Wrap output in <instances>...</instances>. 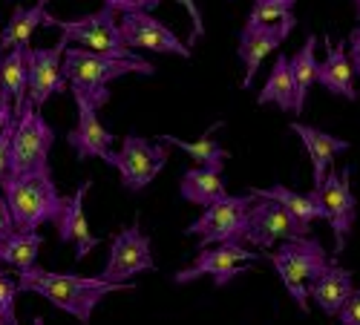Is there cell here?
I'll return each instance as SVG.
<instances>
[{"mask_svg": "<svg viewBox=\"0 0 360 325\" xmlns=\"http://www.w3.org/2000/svg\"><path fill=\"white\" fill-rule=\"evenodd\" d=\"M147 271H156V262H153V248H150V239L141 233L139 222L118 230L110 242V256L107 265L101 271L104 282H118V285H127L133 277L147 274Z\"/></svg>", "mask_w": 360, "mask_h": 325, "instance_id": "cell-13", "label": "cell"}, {"mask_svg": "<svg viewBox=\"0 0 360 325\" xmlns=\"http://www.w3.org/2000/svg\"><path fill=\"white\" fill-rule=\"evenodd\" d=\"M352 4H354V9H357V18H360V0H352Z\"/></svg>", "mask_w": 360, "mask_h": 325, "instance_id": "cell-38", "label": "cell"}, {"mask_svg": "<svg viewBox=\"0 0 360 325\" xmlns=\"http://www.w3.org/2000/svg\"><path fill=\"white\" fill-rule=\"evenodd\" d=\"M291 133H297V138L303 141L306 153H309L314 187L326 179V173L335 167V159L343 156L349 147H352L346 138H338V135H332V133H323L320 127H309V124H300V121L291 124Z\"/></svg>", "mask_w": 360, "mask_h": 325, "instance_id": "cell-18", "label": "cell"}, {"mask_svg": "<svg viewBox=\"0 0 360 325\" xmlns=\"http://www.w3.org/2000/svg\"><path fill=\"white\" fill-rule=\"evenodd\" d=\"M297 0H254L245 23H280L294 15Z\"/></svg>", "mask_w": 360, "mask_h": 325, "instance_id": "cell-29", "label": "cell"}, {"mask_svg": "<svg viewBox=\"0 0 360 325\" xmlns=\"http://www.w3.org/2000/svg\"><path fill=\"white\" fill-rule=\"evenodd\" d=\"M12 233H15V222H12V213H9V208H6L4 193H0V242L9 239Z\"/></svg>", "mask_w": 360, "mask_h": 325, "instance_id": "cell-37", "label": "cell"}, {"mask_svg": "<svg viewBox=\"0 0 360 325\" xmlns=\"http://www.w3.org/2000/svg\"><path fill=\"white\" fill-rule=\"evenodd\" d=\"M257 104H274L283 112L297 115V95H294V78H291V58L285 52L277 55V61L268 72L262 90L257 95Z\"/></svg>", "mask_w": 360, "mask_h": 325, "instance_id": "cell-24", "label": "cell"}, {"mask_svg": "<svg viewBox=\"0 0 360 325\" xmlns=\"http://www.w3.org/2000/svg\"><path fill=\"white\" fill-rule=\"evenodd\" d=\"M18 118V110H15V104H12V98L0 90V133H4L12 121Z\"/></svg>", "mask_w": 360, "mask_h": 325, "instance_id": "cell-36", "label": "cell"}, {"mask_svg": "<svg viewBox=\"0 0 360 325\" xmlns=\"http://www.w3.org/2000/svg\"><path fill=\"white\" fill-rule=\"evenodd\" d=\"M262 259L274 265L280 282L285 285V293L297 303V308L303 314H309V282L314 277H320L328 265L335 262V256L328 259L326 248L314 236L288 239V242H283V248L277 253H262Z\"/></svg>", "mask_w": 360, "mask_h": 325, "instance_id": "cell-4", "label": "cell"}, {"mask_svg": "<svg viewBox=\"0 0 360 325\" xmlns=\"http://www.w3.org/2000/svg\"><path fill=\"white\" fill-rule=\"evenodd\" d=\"M15 124H18V118L15 121L0 133V182L9 175V147H12V135H15Z\"/></svg>", "mask_w": 360, "mask_h": 325, "instance_id": "cell-34", "label": "cell"}, {"mask_svg": "<svg viewBox=\"0 0 360 325\" xmlns=\"http://www.w3.org/2000/svg\"><path fill=\"white\" fill-rule=\"evenodd\" d=\"M0 262H4V242H0Z\"/></svg>", "mask_w": 360, "mask_h": 325, "instance_id": "cell-40", "label": "cell"}, {"mask_svg": "<svg viewBox=\"0 0 360 325\" xmlns=\"http://www.w3.org/2000/svg\"><path fill=\"white\" fill-rule=\"evenodd\" d=\"M0 193L6 199L15 230L20 233H35L41 225L55 222L64 211V196L55 187L52 170L6 175L0 182Z\"/></svg>", "mask_w": 360, "mask_h": 325, "instance_id": "cell-3", "label": "cell"}, {"mask_svg": "<svg viewBox=\"0 0 360 325\" xmlns=\"http://www.w3.org/2000/svg\"><path fill=\"white\" fill-rule=\"evenodd\" d=\"M0 90L12 98L15 110L23 107V101H26V58H23V46L0 55Z\"/></svg>", "mask_w": 360, "mask_h": 325, "instance_id": "cell-27", "label": "cell"}, {"mask_svg": "<svg viewBox=\"0 0 360 325\" xmlns=\"http://www.w3.org/2000/svg\"><path fill=\"white\" fill-rule=\"evenodd\" d=\"M262 259V253H254L251 248L239 245V242H225V245H211V248H199V256L193 265L182 268L173 282L176 285H188L193 279L211 277L217 288H225L236 274H245L251 268V262Z\"/></svg>", "mask_w": 360, "mask_h": 325, "instance_id": "cell-10", "label": "cell"}, {"mask_svg": "<svg viewBox=\"0 0 360 325\" xmlns=\"http://www.w3.org/2000/svg\"><path fill=\"white\" fill-rule=\"evenodd\" d=\"M317 84L332 95H340L346 101H360L357 86H354V69L349 64L343 41L340 44L326 41V58L317 64Z\"/></svg>", "mask_w": 360, "mask_h": 325, "instance_id": "cell-19", "label": "cell"}, {"mask_svg": "<svg viewBox=\"0 0 360 325\" xmlns=\"http://www.w3.org/2000/svg\"><path fill=\"white\" fill-rule=\"evenodd\" d=\"M222 127V121H217V124H211L205 133H202V138H193V141H185V138H176V135H167V133H162V135H156L153 141H159V144H165V147H176V150H182L185 156H191L193 159V164L196 167H211V170H219L222 173V167H225V161H228V150L217 141V130Z\"/></svg>", "mask_w": 360, "mask_h": 325, "instance_id": "cell-21", "label": "cell"}, {"mask_svg": "<svg viewBox=\"0 0 360 325\" xmlns=\"http://www.w3.org/2000/svg\"><path fill=\"white\" fill-rule=\"evenodd\" d=\"M32 325H44V319H41V317H35V319H32Z\"/></svg>", "mask_w": 360, "mask_h": 325, "instance_id": "cell-39", "label": "cell"}, {"mask_svg": "<svg viewBox=\"0 0 360 325\" xmlns=\"http://www.w3.org/2000/svg\"><path fill=\"white\" fill-rule=\"evenodd\" d=\"M176 4H182L185 12H188L191 20H193V26H191V38L185 41L188 46H193L199 38H205V20H202V12H199V6H196V0H176Z\"/></svg>", "mask_w": 360, "mask_h": 325, "instance_id": "cell-32", "label": "cell"}, {"mask_svg": "<svg viewBox=\"0 0 360 325\" xmlns=\"http://www.w3.org/2000/svg\"><path fill=\"white\" fill-rule=\"evenodd\" d=\"M89 187H93V182L84 179L78 185V190L64 199V211H61V216L55 219L58 239H61L64 245H72L75 248V262H84L89 253L98 248V236L89 230L86 213H84V199H86Z\"/></svg>", "mask_w": 360, "mask_h": 325, "instance_id": "cell-16", "label": "cell"}, {"mask_svg": "<svg viewBox=\"0 0 360 325\" xmlns=\"http://www.w3.org/2000/svg\"><path fill=\"white\" fill-rule=\"evenodd\" d=\"M297 18H285L280 23H245L243 32H239V64H243V90L254 84L259 64L265 61L274 49H280V44L294 32Z\"/></svg>", "mask_w": 360, "mask_h": 325, "instance_id": "cell-15", "label": "cell"}, {"mask_svg": "<svg viewBox=\"0 0 360 325\" xmlns=\"http://www.w3.org/2000/svg\"><path fill=\"white\" fill-rule=\"evenodd\" d=\"M349 64L357 78V98H360V26L352 29V35H349Z\"/></svg>", "mask_w": 360, "mask_h": 325, "instance_id": "cell-35", "label": "cell"}, {"mask_svg": "<svg viewBox=\"0 0 360 325\" xmlns=\"http://www.w3.org/2000/svg\"><path fill=\"white\" fill-rule=\"evenodd\" d=\"M18 279H12L4 268H0V325H18L15 314V300H18Z\"/></svg>", "mask_w": 360, "mask_h": 325, "instance_id": "cell-30", "label": "cell"}, {"mask_svg": "<svg viewBox=\"0 0 360 325\" xmlns=\"http://www.w3.org/2000/svg\"><path fill=\"white\" fill-rule=\"evenodd\" d=\"M338 317H340V325H360V288L352 291V297L343 303Z\"/></svg>", "mask_w": 360, "mask_h": 325, "instance_id": "cell-33", "label": "cell"}, {"mask_svg": "<svg viewBox=\"0 0 360 325\" xmlns=\"http://www.w3.org/2000/svg\"><path fill=\"white\" fill-rule=\"evenodd\" d=\"M52 144H55V130L46 124L41 110L23 104L18 110V124L9 147V175L49 170Z\"/></svg>", "mask_w": 360, "mask_h": 325, "instance_id": "cell-6", "label": "cell"}, {"mask_svg": "<svg viewBox=\"0 0 360 325\" xmlns=\"http://www.w3.org/2000/svg\"><path fill=\"white\" fill-rule=\"evenodd\" d=\"M179 193H182V199L191 201V204L211 208L214 201L228 196V187H225V179H222L219 170L191 167V170L182 173V179H179Z\"/></svg>", "mask_w": 360, "mask_h": 325, "instance_id": "cell-22", "label": "cell"}, {"mask_svg": "<svg viewBox=\"0 0 360 325\" xmlns=\"http://www.w3.org/2000/svg\"><path fill=\"white\" fill-rule=\"evenodd\" d=\"M78 107V121L72 127V133L67 135L70 147L75 150L78 161H86V159H101V161H112V144H115V135L104 130L101 118H98V110L86 101H75Z\"/></svg>", "mask_w": 360, "mask_h": 325, "instance_id": "cell-17", "label": "cell"}, {"mask_svg": "<svg viewBox=\"0 0 360 325\" xmlns=\"http://www.w3.org/2000/svg\"><path fill=\"white\" fill-rule=\"evenodd\" d=\"M167 147L153 141V138H141L136 133H127L122 138V150L112 153V167L122 175V187L130 193L144 190L150 182L162 173L167 164Z\"/></svg>", "mask_w": 360, "mask_h": 325, "instance_id": "cell-9", "label": "cell"}, {"mask_svg": "<svg viewBox=\"0 0 360 325\" xmlns=\"http://www.w3.org/2000/svg\"><path fill=\"white\" fill-rule=\"evenodd\" d=\"M162 0H104V6L112 9L115 15H124V12H153Z\"/></svg>", "mask_w": 360, "mask_h": 325, "instance_id": "cell-31", "label": "cell"}, {"mask_svg": "<svg viewBox=\"0 0 360 325\" xmlns=\"http://www.w3.org/2000/svg\"><path fill=\"white\" fill-rule=\"evenodd\" d=\"M118 35L122 44L133 52H156V55H176L191 61L193 49L179 41L173 29H167L159 18H153L150 12H124L118 15Z\"/></svg>", "mask_w": 360, "mask_h": 325, "instance_id": "cell-12", "label": "cell"}, {"mask_svg": "<svg viewBox=\"0 0 360 325\" xmlns=\"http://www.w3.org/2000/svg\"><path fill=\"white\" fill-rule=\"evenodd\" d=\"M46 4L49 0H35L32 6H15L12 9L9 23L0 29V55H6L9 49H18V46H29L35 29L44 26Z\"/></svg>", "mask_w": 360, "mask_h": 325, "instance_id": "cell-23", "label": "cell"}, {"mask_svg": "<svg viewBox=\"0 0 360 325\" xmlns=\"http://www.w3.org/2000/svg\"><path fill=\"white\" fill-rule=\"evenodd\" d=\"M41 245H44V236L35 230V233H20L15 230L9 239H4V262L9 268H15L18 274L20 271H29L38 265V253H41Z\"/></svg>", "mask_w": 360, "mask_h": 325, "instance_id": "cell-28", "label": "cell"}, {"mask_svg": "<svg viewBox=\"0 0 360 325\" xmlns=\"http://www.w3.org/2000/svg\"><path fill=\"white\" fill-rule=\"evenodd\" d=\"M311 227L300 225L285 208H280L271 199H254L248 208V222H245V233H243V245L259 248V253H265L268 248H274L277 242H288V239H300V236H311Z\"/></svg>", "mask_w": 360, "mask_h": 325, "instance_id": "cell-11", "label": "cell"}, {"mask_svg": "<svg viewBox=\"0 0 360 325\" xmlns=\"http://www.w3.org/2000/svg\"><path fill=\"white\" fill-rule=\"evenodd\" d=\"M352 164H346L343 170H328L326 179L311 190L317 204L323 208V219L328 222L335 233V256H340L346 251L349 233L354 230V219H357V199L352 193L349 175H352Z\"/></svg>", "mask_w": 360, "mask_h": 325, "instance_id": "cell-7", "label": "cell"}, {"mask_svg": "<svg viewBox=\"0 0 360 325\" xmlns=\"http://www.w3.org/2000/svg\"><path fill=\"white\" fill-rule=\"evenodd\" d=\"M61 75L75 101L101 110L110 101V84L124 75H156V67L144 58H112L81 46H67L61 58Z\"/></svg>", "mask_w": 360, "mask_h": 325, "instance_id": "cell-1", "label": "cell"}, {"mask_svg": "<svg viewBox=\"0 0 360 325\" xmlns=\"http://www.w3.org/2000/svg\"><path fill=\"white\" fill-rule=\"evenodd\" d=\"M317 38L309 35L306 44L291 55V78H294V95H297V115L306 110L309 93L317 84Z\"/></svg>", "mask_w": 360, "mask_h": 325, "instance_id": "cell-26", "label": "cell"}, {"mask_svg": "<svg viewBox=\"0 0 360 325\" xmlns=\"http://www.w3.org/2000/svg\"><path fill=\"white\" fill-rule=\"evenodd\" d=\"M354 291V279L346 268H340V265H328V268L314 277L309 282V297L314 300V305L326 314V317H338V311L343 308V303L352 297Z\"/></svg>", "mask_w": 360, "mask_h": 325, "instance_id": "cell-20", "label": "cell"}, {"mask_svg": "<svg viewBox=\"0 0 360 325\" xmlns=\"http://www.w3.org/2000/svg\"><path fill=\"white\" fill-rule=\"evenodd\" d=\"M248 193H251L254 199H271V201H277L280 208H285L300 225H306V227H311V222L323 219V208L317 204L314 193H297V190H291V187H285V185L254 187V190H248Z\"/></svg>", "mask_w": 360, "mask_h": 325, "instance_id": "cell-25", "label": "cell"}, {"mask_svg": "<svg viewBox=\"0 0 360 325\" xmlns=\"http://www.w3.org/2000/svg\"><path fill=\"white\" fill-rule=\"evenodd\" d=\"M254 196H225L214 201L211 208H205V213L185 227L188 236H199V248L211 245H225V242H239L243 245V233L248 222V208Z\"/></svg>", "mask_w": 360, "mask_h": 325, "instance_id": "cell-8", "label": "cell"}, {"mask_svg": "<svg viewBox=\"0 0 360 325\" xmlns=\"http://www.w3.org/2000/svg\"><path fill=\"white\" fill-rule=\"evenodd\" d=\"M133 285H118V282H104L101 277H78V274H58V271H44V268H29L18 274V291L20 293H38L55 308L67 311L75 317L81 325H89L96 305L115 291H130Z\"/></svg>", "mask_w": 360, "mask_h": 325, "instance_id": "cell-2", "label": "cell"}, {"mask_svg": "<svg viewBox=\"0 0 360 325\" xmlns=\"http://www.w3.org/2000/svg\"><path fill=\"white\" fill-rule=\"evenodd\" d=\"M44 26H58L70 46H81V49L98 52V55H112V58H141L122 44V35H118V15L107 6H101L93 15L75 18V20H61L46 12Z\"/></svg>", "mask_w": 360, "mask_h": 325, "instance_id": "cell-5", "label": "cell"}, {"mask_svg": "<svg viewBox=\"0 0 360 325\" xmlns=\"http://www.w3.org/2000/svg\"><path fill=\"white\" fill-rule=\"evenodd\" d=\"M67 46L70 44L64 38L52 49L23 46V58H26V101L23 104L41 110L55 93L67 90V81L61 75V58H64Z\"/></svg>", "mask_w": 360, "mask_h": 325, "instance_id": "cell-14", "label": "cell"}]
</instances>
